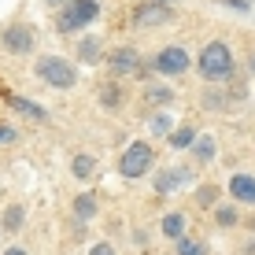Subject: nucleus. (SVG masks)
<instances>
[{"label": "nucleus", "mask_w": 255, "mask_h": 255, "mask_svg": "<svg viewBox=\"0 0 255 255\" xmlns=\"http://www.w3.org/2000/svg\"><path fill=\"white\" fill-rule=\"evenodd\" d=\"M189 181H192V174L185 166H174V170H163L159 178H155V192H174V189L189 185Z\"/></svg>", "instance_id": "0eeeda50"}, {"label": "nucleus", "mask_w": 255, "mask_h": 255, "mask_svg": "<svg viewBox=\"0 0 255 255\" xmlns=\"http://www.w3.org/2000/svg\"><path fill=\"white\" fill-rule=\"evenodd\" d=\"M11 104H15L19 111H26L30 119H45V108H41V104H33V100H22V96H11Z\"/></svg>", "instance_id": "4468645a"}, {"label": "nucleus", "mask_w": 255, "mask_h": 255, "mask_svg": "<svg viewBox=\"0 0 255 255\" xmlns=\"http://www.w3.org/2000/svg\"><path fill=\"white\" fill-rule=\"evenodd\" d=\"M22 218H26V211H22L19 204H11V207L4 211V230H19V226H22Z\"/></svg>", "instance_id": "2eb2a0df"}, {"label": "nucleus", "mask_w": 255, "mask_h": 255, "mask_svg": "<svg viewBox=\"0 0 255 255\" xmlns=\"http://www.w3.org/2000/svg\"><path fill=\"white\" fill-rule=\"evenodd\" d=\"M211 155H215V140H211V137H200V140H196V159H211Z\"/></svg>", "instance_id": "a211bd4d"}, {"label": "nucleus", "mask_w": 255, "mask_h": 255, "mask_svg": "<svg viewBox=\"0 0 255 255\" xmlns=\"http://www.w3.org/2000/svg\"><path fill=\"white\" fill-rule=\"evenodd\" d=\"M196 200H200V207H211V204L218 200V189H215V185H204V189L196 192Z\"/></svg>", "instance_id": "6ab92c4d"}, {"label": "nucleus", "mask_w": 255, "mask_h": 255, "mask_svg": "<svg viewBox=\"0 0 255 255\" xmlns=\"http://www.w3.org/2000/svg\"><path fill=\"white\" fill-rule=\"evenodd\" d=\"M137 67H140V56L133 48H115V52H111V70L126 74V70H137Z\"/></svg>", "instance_id": "9d476101"}, {"label": "nucleus", "mask_w": 255, "mask_h": 255, "mask_svg": "<svg viewBox=\"0 0 255 255\" xmlns=\"http://www.w3.org/2000/svg\"><path fill=\"white\" fill-rule=\"evenodd\" d=\"M70 170H74V178H93V170H96V159H93V155H74Z\"/></svg>", "instance_id": "9b49d317"}, {"label": "nucleus", "mask_w": 255, "mask_h": 255, "mask_svg": "<svg viewBox=\"0 0 255 255\" xmlns=\"http://www.w3.org/2000/svg\"><path fill=\"white\" fill-rule=\"evenodd\" d=\"M148 166H152V148H148L144 140H133V144L126 148V155H122L119 170L126 174V178H140Z\"/></svg>", "instance_id": "20e7f679"}, {"label": "nucleus", "mask_w": 255, "mask_h": 255, "mask_svg": "<svg viewBox=\"0 0 255 255\" xmlns=\"http://www.w3.org/2000/svg\"><path fill=\"white\" fill-rule=\"evenodd\" d=\"M159 4H170V0H159Z\"/></svg>", "instance_id": "c756f323"}, {"label": "nucleus", "mask_w": 255, "mask_h": 255, "mask_svg": "<svg viewBox=\"0 0 255 255\" xmlns=\"http://www.w3.org/2000/svg\"><path fill=\"white\" fill-rule=\"evenodd\" d=\"M148 104H170V89H159V85H152V89H148Z\"/></svg>", "instance_id": "aec40b11"}, {"label": "nucleus", "mask_w": 255, "mask_h": 255, "mask_svg": "<svg viewBox=\"0 0 255 255\" xmlns=\"http://www.w3.org/2000/svg\"><path fill=\"white\" fill-rule=\"evenodd\" d=\"M48 4H59V0H48Z\"/></svg>", "instance_id": "c85d7f7f"}, {"label": "nucleus", "mask_w": 255, "mask_h": 255, "mask_svg": "<svg viewBox=\"0 0 255 255\" xmlns=\"http://www.w3.org/2000/svg\"><path fill=\"white\" fill-rule=\"evenodd\" d=\"M237 222V211L233 207H218V226H233Z\"/></svg>", "instance_id": "4be33fe9"}, {"label": "nucleus", "mask_w": 255, "mask_h": 255, "mask_svg": "<svg viewBox=\"0 0 255 255\" xmlns=\"http://www.w3.org/2000/svg\"><path fill=\"white\" fill-rule=\"evenodd\" d=\"M4 48L15 52V56H26V52H33V30H30V26H22V22L7 26V30H4Z\"/></svg>", "instance_id": "39448f33"}, {"label": "nucleus", "mask_w": 255, "mask_h": 255, "mask_svg": "<svg viewBox=\"0 0 255 255\" xmlns=\"http://www.w3.org/2000/svg\"><path fill=\"white\" fill-rule=\"evenodd\" d=\"M252 70H255V56H252Z\"/></svg>", "instance_id": "cd10ccee"}, {"label": "nucleus", "mask_w": 255, "mask_h": 255, "mask_svg": "<svg viewBox=\"0 0 255 255\" xmlns=\"http://www.w3.org/2000/svg\"><path fill=\"white\" fill-rule=\"evenodd\" d=\"M4 255H26V252H22V248H7Z\"/></svg>", "instance_id": "bb28decb"}, {"label": "nucleus", "mask_w": 255, "mask_h": 255, "mask_svg": "<svg viewBox=\"0 0 255 255\" xmlns=\"http://www.w3.org/2000/svg\"><path fill=\"white\" fill-rule=\"evenodd\" d=\"M230 192H233V200H241V204H255V178L252 174H233Z\"/></svg>", "instance_id": "1a4fd4ad"}, {"label": "nucleus", "mask_w": 255, "mask_h": 255, "mask_svg": "<svg viewBox=\"0 0 255 255\" xmlns=\"http://www.w3.org/2000/svg\"><path fill=\"white\" fill-rule=\"evenodd\" d=\"M163 233L174 237V241H181V233H185V218H181V215H166L163 218Z\"/></svg>", "instance_id": "f8f14e48"}, {"label": "nucleus", "mask_w": 255, "mask_h": 255, "mask_svg": "<svg viewBox=\"0 0 255 255\" xmlns=\"http://www.w3.org/2000/svg\"><path fill=\"white\" fill-rule=\"evenodd\" d=\"M7 140H15V129H11V126H4V122H0V144H7Z\"/></svg>", "instance_id": "393cba45"}, {"label": "nucleus", "mask_w": 255, "mask_h": 255, "mask_svg": "<svg viewBox=\"0 0 255 255\" xmlns=\"http://www.w3.org/2000/svg\"><path fill=\"white\" fill-rule=\"evenodd\" d=\"M178 255H204V244H196V241H178Z\"/></svg>", "instance_id": "412c9836"}, {"label": "nucleus", "mask_w": 255, "mask_h": 255, "mask_svg": "<svg viewBox=\"0 0 255 255\" xmlns=\"http://www.w3.org/2000/svg\"><path fill=\"white\" fill-rule=\"evenodd\" d=\"M200 70H204V78H211V82H222V78H230V70H233V56H230V48H226L222 41L207 45V48H204V56H200Z\"/></svg>", "instance_id": "f257e3e1"}, {"label": "nucleus", "mask_w": 255, "mask_h": 255, "mask_svg": "<svg viewBox=\"0 0 255 255\" xmlns=\"http://www.w3.org/2000/svg\"><path fill=\"white\" fill-rule=\"evenodd\" d=\"M37 78L48 82V85H56V89H70V85L78 82L74 67H70L67 59H59V56H45V59H41V63H37Z\"/></svg>", "instance_id": "f03ea898"}, {"label": "nucleus", "mask_w": 255, "mask_h": 255, "mask_svg": "<svg viewBox=\"0 0 255 255\" xmlns=\"http://www.w3.org/2000/svg\"><path fill=\"white\" fill-rule=\"evenodd\" d=\"M192 140H196V133H192V126H185V129H178V133L170 137V144H174V148H189Z\"/></svg>", "instance_id": "f3484780"}, {"label": "nucleus", "mask_w": 255, "mask_h": 255, "mask_svg": "<svg viewBox=\"0 0 255 255\" xmlns=\"http://www.w3.org/2000/svg\"><path fill=\"white\" fill-rule=\"evenodd\" d=\"M78 52H82V59H85V63H96V59H100V41H96V37H85Z\"/></svg>", "instance_id": "dca6fc26"}, {"label": "nucleus", "mask_w": 255, "mask_h": 255, "mask_svg": "<svg viewBox=\"0 0 255 255\" xmlns=\"http://www.w3.org/2000/svg\"><path fill=\"white\" fill-rule=\"evenodd\" d=\"M96 15H100V7H96V0H70L63 7V15H59V30H82V26H89Z\"/></svg>", "instance_id": "7ed1b4c3"}, {"label": "nucleus", "mask_w": 255, "mask_h": 255, "mask_svg": "<svg viewBox=\"0 0 255 255\" xmlns=\"http://www.w3.org/2000/svg\"><path fill=\"white\" fill-rule=\"evenodd\" d=\"M152 129H155V133H170V119H166V115H155V119H152Z\"/></svg>", "instance_id": "5701e85b"}, {"label": "nucleus", "mask_w": 255, "mask_h": 255, "mask_svg": "<svg viewBox=\"0 0 255 255\" xmlns=\"http://www.w3.org/2000/svg\"><path fill=\"white\" fill-rule=\"evenodd\" d=\"M133 22H140V26L170 22V11H166V4H140V7H133Z\"/></svg>", "instance_id": "6e6552de"}, {"label": "nucleus", "mask_w": 255, "mask_h": 255, "mask_svg": "<svg viewBox=\"0 0 255 255\" xmlns=\"http://www.w3.org/2000/svg\"><path fill=\"white\" fill-rule=\"evenodd\" d=\"M74 215L78 218H93L96 215V200L85 192V196H74Z\"/></svg>", "instance_id": "ddd939ff"}, {"label": "nucleus", "mask_w": 255, "mask_h": 255, "mask_svg": "<svg viewBox=\"0 0 255 255\" xmlns=\"http://www.w3.org/2000/svg\"><path fill=\"white\" fill-rule=\"evenodd\" d=\"M155 67H159L163 74H181V70L189 67V52L185 48H163L159 56H155Z\"/></svg>", "instance_id": "423d86ee"}, {"label": "nucleus", "mask_w": 255, "mask_h": 255, "mask_svg": "<svg viewBox=\"0 0 255 255\" xmlns=\"http://www.w3.org/2000/svg\"><path fill=\"white\" fill-rule=\"evenodd\" d=\"M93 255H115V248H111V244H96Z\"/></svg>", "instance_id": "a878e982"}, {"label": "nucleus", "mask_w": 255, "mask_h": 255, "mask_svg": "<svg viewBox=\"0 0 255 255\" xmlns=\"http://www.w3.org/2000/svg\"><path fill=\"white\" fill-rule=\"evenodd\" d=\"M100 100L108 104V108H115V104H119V89H115V85H108V89H104V96H100Z\"/></svg>", "instance_id": "b1692460"}]
</instances>
